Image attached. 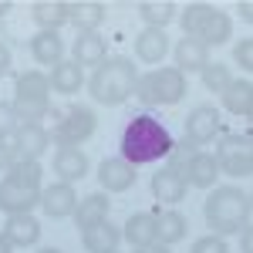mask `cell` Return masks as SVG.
<instances>
[{
    "label": "cell",
    "instance_id": "obj_38",
    "mask_svg": "<svg viewBox=\"0 0 253 253\" xmlns=\"http://www.w3.org/2000/svg\"><path fill=\"white\" fill-rule=\"evenodd\" d=\"M233 58H236V64L243 68V75L253 68V41L250 38H243L240 44H236V51H233Z\"/></svg>",
    "mask_w": 253,
    "mask_h": 253
},
{
    "label": "cell",
    "instance_id": "obj_16",
    "mask_svg": "<svg viewBox=\"0 0 253 253\" xmlns=\"http://www.w3.org/2000/svg\"><path fill=\"white\" fill-rule=\"evenodd\" d=\"M31 58L38 64H61L64 61V41H61L58 31H38L31 38Z\"/></svg>",
    "mask_w": 253,
    "mask_h": 253
},
{
    "label": "cell",
    "instance_id": "obj_3",
    "mask_svg": "<svg viewBox=\"0 0 253 253\" xmlns=\"http://www.w3.org/2000/svg\"><path fill=\"white\" fill-rule=\"evenodd\" d=\"M135 61L128 58H105V64H98L88 88H91V98L101 101V105H122L135 95Z\"/></svg>",
    "mask_w": 253,
    "mask_h": 253
},
{
    "label": "cell",
    "instance_id": "obj_22",
    "mask_svg": "<svg viewBox=\"0 0 253 253\" xmlns=\"http://www.w3.org/2000/svg\"><path fill=\"white\" fill-rule=\"evenodd\" d=\"M216 175H223V172H219V166H216V156H210V152H196V159L189 162V169H186V186L213 189Z\"/></svg>",
    "mask_w": 253,
    "mask_h": 253
},
{
    "label": "cell",
    "instance_id": "obj_39",
    "mask_svg": "<svg viewBox=\"0 0 253 253\" xmlns=\"http://www.w3.org/2000/svg\"><path fill=\"white\" fill-rule=\"evenodd\" d=\"M17 162V152L10 142H0V172H10V166Z\"/></svg>",
    "mask_w": 253,
    "mask_h": 253
},
{
    "label": "cell",
    "instance_id": "obj_36",
    "mask_svg": "<svg viewBox=\"0 0 253 253\" xmlns=\"http://www.w3.org/2000/svg\"><path fill=\"white\" fill-rule=\"evenodd\" d=\"M20 122L14 115V105L10 101H0V142H10V138L17 135Z\"/></svg>",
    "mask_w": 253,
    "mask_h": 253
},
{
    "label": "cell",
    "instance_id": "obj_37",
    "mask_svg": "<svg viewBox=\"0 0 253 253\" xmlns=\"http://www.w3.org/2000/svg\"><path fill=\"white\" fill-rule=\"evenodd\" d=\"M189 253H230V247H226L223 236L206 233V236H199V240L193 243V250H189Z\"/></svg>",
    "mask_w": 253,
    "mask_h": 253
},
{
    "label": "cell",
    "instance_id": "obj_42",
    "mask_svg": "<svg viewBox=\"0 0 253 253\" xmlns=\"http://www.w3.org/2000/svg\"><path fill=\"white\" fill-rule=\"evenodd\" d=\"M243 253H253V236H250V226H243Z\"/></svg>",
    "mask_w": 253,
    "mask_h": 253
},
{
    "label": "cell",
    "instance_id": "obj_13",
    "mask_svg": "<svg viewBox=\"0 0 253 253\" xmlns=\"http://www.w3.org/2000/svg\"><path fill=\"white\" fill-rule=\"evenodd\" d=\"M230 34H233V24H230V17H226L223 10H213L210 17L199 24V31L193 34V41H199V44L210 51V47L226 44V41H230Z\"/></svg>",
    "mask_w": 253,
    "mask_h": 253
},
{
    "label": "cell",
    "instance_id": "obj_25",
    "mask_svg": "<svg viewBox=\"0 0 253 253\" xmlns=\"http://www.w3.org/2000/svg\"><path fill=\"white\" fill-rule=\"evenodd\" d=\"M186 179L182 175H175L172 169H159L152 175V196H156L159 203H182L186 199Z\"/></svg>",
    "mask_w": 253,
    "mask_h": 253
},
{
    "label": "cell",
    "instance_id": "obj_30",
    "mask_svg": "<svg viewBox=\"0 0 253 253\" xmlns=\"http://www.w3.org/2000/svg\"><path fill=\"white\" fill-rule=\"evenodd\" d=\"M135 10H138V17L145 20L149 27L166 31V24L175 17V10H179V7H175V3H169V0H142Z\"/></svg>",
    "mask_w": 253,
    "mask_h": 253
},
{
    "label": "cell",
    "instance_id": "obj_40",
    "mask_svg": "<svg viewBox=\"0 0 253 253\" xmlns=\"http://www.w3.org/2000/svg\"><path fill=\"white\" fill-rule=\"evenodd\" d=\"M10 71V47L7 44H0V78Z\"/></svg>",
    "mask_w": 253,
    "mask_h": 253
},
{
    "label": "cell",
    "instance_id": "obj_8",
    "mask_svg": "<svg viewBox=\"0 0 253 253\" xmlns=\"http://www.w3.org/2000/svg\"><path fill=\"white\" fill-rule=\"evenodd\" d=\"M34 206H41V189L20 186V182H14V179H0V210H3L7 216L31 213Z\"/></svg>",
    "mask_w": 253,
    "mask_h": 253
},
{
    "label": "cell",
    "instance_id": "obj_5",
    "mask_svg": "<svg viewBox=\"0 0 253 253\" xmlns=\"http://www.w3.org/2000/svg\"><path fill=\"white\" fill-rule=\"evenodd\" d=\"M95 128H98V115L91 112V108L78 105V108H71V112L61 118L58 125H54L51 142H54V145H61V149H78L84 138L95 135Z\"/></svg>",
    "mask_w": 253,
    "mask_h": 253
},
{
    "label": "cell",
    "instance_id": "obj_1",
    "mask_svg": "<svg viewBox=\"0 0 253 253\" xmlns=\"http://www.w3.org/2000/svg\"><path fill=\"white\" fill-rule=\"evenodd\" d=\"M172 145L175 142H172V135H169V128H166L156 115H132L128 125H125V132H122V142H118L122 159H125L128 166L159 162V159H166L172 152Z\"/></svg>",
    "mask_w": 253,
    "mask_h": 253
},
{
    "label": "cell",
    "instance_id": "obj_35",
    "mask_svg": "<svg viewBox=\"0 0 253 253\" xmlns=\"http://www.w3.org/2000/svg\"><path fill=\"white\" fill-rule=\"evenodd\" d=\"M216 7L213 3H189V7H182V31H186V38H193L196 31H199V24L213 14Z\"/></svg>",
    "mask_w": 253,
    "mask_h": 253
},
{
    "label": "cell",
    "instance_id": "obj_46",
    "mask_svg": "<svg viewBox=\"0 0 253 253\" xmlns=\"http://www.w3.org/2000/svg\"><path fill=\"white\" fill-rule=\"evenodd\" d=\"M38 253H61V250H54V247H44V250H38Z\"/></svg>",
    "mask_w": 253,
    "mask_h": 253
},
{
    "label": "cell",
    "instance_id": "obj_34",
    "mask_svg": "<svg viewBox=\"0 0 253 253\" xmlns=\"http://www.w3.org/2000/svg\"><path fill=\"white\" fill-rule=\"evenodd\" d=\"M196 152H199V149H196L193 142H175L172 145V152H169V166H166V169H172L175 175H182V179H186V169H189V162H193L196 159Z\"/></svg>",
    "mask_w": 253,
    "mask_h": 253
},
{
    "label": "cell",
    "instance_id": "obj_17",
    "mask_svg": "<svg viewBox=\"0 0 253 253\" xmlns=\"http://www.w3.org/2000/svg\"><path fill=\"white\" fill-rule=\"evenodd\" d=\"M54 175H58L61 182L75 186L78 179L88 175V156L81 149H58V156H54Z\"/></svg>",
    "mask_w": 253,
    "mask_h": 253
},
{
    "label": "cell",
    "instance_id": "obj_47",
    "mask_svg": "<svg viewBox=\"0 0 253 253\" xmlns=\"http://www.w3.org/2000/svg\"><path fill=\"white\" fill-rule=\"evenodd\" d=\"M112 253H118V250H112Z\"/></svg>",
    "mask_w": 253,
    "mask_h": 253
},
{
    "label": "cell",
    "instance_id": "obj_32",
    "mask_svg": "<svg viewBox=\"0 0 253 253\" xmlns=\"http://www.w3.org/2000/svg\"><path fill=\"white\" fill-rule=\"evenodd\" d=\"M41 175H44V169H41L38 159H17V162L10 166L7 179H14L20 186H31V189H41Z\"/></svg>",
    "mask_w": 253,
    "mask_h": 253
},
{
    "label": "cell",
    "instance_id": "obj_28",
    "mask_svg": "<svg viewBox=\"0 0 253 253\" xmlns=\"http://www.w3.org/2000/svg\"><path fill=\"white\" fill-rule=\"evenodd\" d=\"M122 240H128L135 250H138V247L156 243V216H152V213L128 216V223H125V230H122Z\"/></svg>",
    "mask_w": 253,
    "mask_h": 253
},
{
    "label": "cell",
    "instance_id": "obj_20",
    "mask_svg": "<svg viewBox=\"0 0 253 253\" xmlns=\"http://www.w3.org/2000/svg\"><path fill=\"white\" fill-rule=\"evenodd\" d=\"M3 236L14 243V247H31L41 240V223L31 213H17V216H7L3 223Z\"/></svg>",
    "mask_w": 253,
    "mask_h": 253
},
{
    "label": "cell",
    "instance_id": "obj_9",
    "mask_svg": "<svg viewBox=\"0 0 253 253\" xmlns=\"http://www.w3.org/2000/svg\"><path fill=\"white\" fill-rule=\"evenodd\" d=\"M216 132H219V112L213 105H199L186 115V142L206 145V142L216 138Z\"/></svg>",
    "mask_w": 253,
    "mask_h": 253
},
{
    "label": "cell",
    "instance_id": "obj_45",
    "mask_svg": "<svg viewBox=\"0 0 253 253\" xmlns=\"http://www.w3.org/2000/svg\"><path fill=\"white\" fill-rule=\"evenodd\" d=\"M10 14V0H0V17H7Z\"/></svg>",
    "mask_w": 253,
    "mask_h": 253
},
{
    "label": "cell",
    "instance_id": "obj_19",
    "mask_svg": "<svg viewBox=\"0 0 253 253\" xmlns=\"http://www.w3.org/2000/svg\"><path fill=\"white\" fill-rule=\"evenodd\" d=\"M166 54H169V38H166V31L145 27L142 34H135V58L138 61H145V64H159Z\"/></svg>",
    "mask_w": 253,
    "mask_h": 253
},
{
    "label": "cell",
    "instance_id": "obj_14",
    "mask_svg": "<svg viewBox=\"0 0 253 253\" xmlns=\"http://www.w3.org/2000/svg\"><path fill=\"white\" fill-rule=\"evenodd\" d=\"M223 105H226V112H233L240 118H250L253 115V81L250 75H243V78H233L226 84V91H223Z\"/></svg>",
    "mask_w": 253,
    "mask_h": 253
},
{
    "label": "cell",
    "instance_id": "obj_33",
    "mask_svg": "<svg viewBox=\"0 0 253 253\" xmlns=\"http://www.w3.org/2000/svg\"><path fill=\"white\" fill-rule=\"evenodd\" d=\"M199 78H203V88H206V91H219V95H223V91H226V84H230V68H226V64H219V61H210V64H206V68H203V71H199Z\"/></svg>",
    "mask_w": 253,
    "mask_h": 253
},
{
    "label": "cell",
    "instance_id": "obj_18",
    "mask_svg": "<svg viewBox=\"0 0 253 253\" xmlns=\"http://www.w3.org/2000/svg\"><path fill=\"white\" fill-rule=\"evenodd\" d=\"M31 17H34V24L41 31H58L71 17V3H64V0H38L31 7Z\"/></svg>",
    "mask_w": 253,
    "mask_h": 253
},
{
    "label": "cell",
    "instance_id": "obj_29",
    "mask_svg": "<svg viewBox=\"0 0 253 253\" xmlns=\"http://www.w3.org/2000/svg\"><path fill=\"white\" fill-rule=\"evenodd\" d=\"M17 98H38V101H51V81L44 71H24L17 75V84H14Z\"/></svg>",
    "mask_w": 253,
    "mask_h": 253
},
{
    "label": "cell",
    "instance_id": "obj_15",
    "mask_svg": "<svg viewBox=\"0 0 253 253\" xmlns=\"http://www.w3.org/2000/svg\"><path fill=\"white\" fill-rule=\"evenodd\" d=\"M105 58H108V47H105V38H101L98 31L75 38V64H78L81 71H84V68L105 64Z\"/></svg>",
    "mask_w": 253,
    "mask_h": 253
},
{
    "label": "cell",
    "instance_id": "obj_7",
    "mask_svg": "<svg viewBox=\"0 0 253 253\" xmlns=\"http://www.w3.org/2000/svg\"><path fill=\"white\" fill-rule=\"evenodd\" d=\"M135 179H138L135 166H128L122 156H108V159H101V166H98V182L108 193H128L135 186Z\"/></svg>",
    "mask_w": 253,
    "mask_h": 253
},
{
    "label": "cell",
    "instance_id": "obj_27",
    "mask_svg": "<svg viewBox=\"0 0 253 253\" xmlns=\"http://www.w3.org/2000/svg\"><path fill=\"white\" fill-rule=\"evenodd\" d=\"M186 233H189V219L182 213H162L156 216V243H162V247H172V243H179V240H186Z\"/></svg>",
    "mask_w": 253,
    "mask_h": 253
},
{
    "label": "cell",
    "instance_id": "obj_12",
    "mask_svg": "<svg viewBox=\"0 0 253 253\" xmlns=\"http://www.w3.org/2000/svg\"><path fill=\"white\" fill-rule=\"evenodd\" d=\"M118 243H122V230L112 226L108 219L81 230V247L88 253H112V250H118Z\"/></svg>",
    "mask_w": 253,
    "mask_h": 253
},
{
    "label": "cell",
    "instance_id": "obj_2",
    "mask_svg": "<svg viewBox=\"0 0 253 253\" xmlns=\"http://www.w3.org/2000/svg\"><path fill=\"white\" fill-rule=\"evenodd\" d=\"M203 216H206V226L216 236L240 233L243 226H250V196L236 186H219L206 196Z\"/></svg>",
    "mask_w": 253,
    "mask_h": 253
},
{
    "label": "cell",
    "instance_id": "obj_24",
    "mask_svg": "<svg viewBox=\"0 0 253 253\" xmlns=\"http://www.w3.org/2000/svg\"><path fill=\"white\" fill-rule=\"evenodd\" d=\"M101 20H105V3H101V0H78V3H71V17H68V24H75L78 34H91V31H98Z\"/></svg>",
    "mask_w": 253,
    "mask_h": 253
},
{
    "label": "cell",
    "instance_id": "obj_31",
    "mask_svg": "<svg viewBox=\"0 0 253 253\" xmlns=\"http://www.w3.org/2000/svg\"><path fill=\"white\" fill-rule=\"evenodd\" d=\"M14 115L20 125H41V118H47L51 112V101H38V98H17L14 95Z\"/></svg>",
    "mask_w": 253,
    "mask_h": 253
},
{
    "label": "cell",
    "instance_id": "obj_23",
    "mask_svg": "<svg viewBox=\"0 0 253 253\" xmlns=\"http://www.w3.org/2000/svg\"><path fill=\"white\" fill-rule=\"evenodd\" d=\"M108 210H112V199L105 193H91L75 206V223H78L81 230H88V226H95L101 219H108Z\"/></svg>",
    "mask_w": 253,
    "mask_h": 253
},
{
    "label": "cell",
    "instance_id": "obj_43",
    "mask_svg": "<svg viewBox=\"0 0 253 253\" xmlns=\"http://www.w3.org/2000/svg\"><path fill=\"white\" fill-rule=\"evenodd\" d=\"M0 253H14V243H10L3 233H0Z\"/></svg>",
    "mask_w": 253,
    "mask_h": 253
},
{
    "label": "cell",
    "instance_id": "obj_6",
    "mask_svg": "<svg viewBox=\"0 0 253 253\" xmlns=\"http://www.w3.org/2000/svg\"><path fill=\"white\" fill-rule=\"evenodd\" d=\"M216 166L219 172L233 175V179H247L253 172V149L250 135H226L216 149Z\"/></svg>",
    "mask_w": 253,
    "mask_h": 253
},
{
    "label": "cell",
    "instance_id": "obj_4",
    "mask_svg": "<svg viewBox=\"0 0 253 253\" xmlns=\"http://www.w3.org/2000/svg\"><path fill=\"white\" fill-rule=\"evenodd\" d=\"M189 91L186 75L175 71V68H156L149 75H138L135 81V95L145 105H179Z\"/></svg>",
    "mask_w": 253,
    "mask_h": 253
},
{
    "label": "cell",
    "instance_id": "obj_44",
    "mask_svg": "<svg viewBox=\"0 0 253 253\" xmlns=\"http://www.w3.org/2000/svg\"><path fill=\"white\" fill-rule=\"evenodd\" d=\"M236 10H240V14H243V20H250V17H253V3H240V7H236Z\"/></svg>",
    "mask_w": 253,
    "mask_h": 253
},
{
    "label": "cell",
    "instance_id": "obj_26",
    "mask_svg": "<svg viewBox=\"0 0 253 253\" xmlns=\"http://www.w3.org/2000/svg\"><path fill=\"white\" fill-rule=\"evenodd\" d=\"M47 81H51V91H58V95H75V91H81V84H84V71H81L75 61H61V64L51 68Z\"/></svg>",
    "mask_w": 253,
    "mask_h": 253
},
{
    "label": "cell",
    "instance_id": "obj_11",
    "mask_svg": "<svg viewBox=\"0 0 253 253\" xmlns=\"http://www.w3.org/2000/svg\"><path fill=\"white\" fill-rule=\"evenodd\" d=\"M10 145H14L17 159H41L51 145V132L44 125H20L17 135L10 138Z\"/></svg>",
    "mask_w": 253,
    "mask_h": 253
},
{
    "label": "cell",
    "instance_id": "obj_10",
    "mask_svg": "<svg viewBox=\"0 0 253 253\" xmlns=\"http://www.w3.org/2000/svg\"><path fill=\"white\" fill-rule=\"evenodd\" d=\"M41 206L51 219H64V216H75V206H78V193L75 186L68 182H54L47 189H41Z\"/></svg>",
    "mask_w": 253,
    "mask_h": 253
},
{
    "label": "cell",
    "instance_id": "obj_41",
    "mask_svg": "<svg viewBox=\"0 0 253 253\" xmlns=\"http://www.w3.org/2000/svg\"><path fill=\"white\" fill-rule=\"evenodd\" d=\"M135 253H172L169 247H162V243H149V247H138Z\"/></svg>",
    "mask_w": 253,
    "mask_h": 253
},
{
    "label": "cell",
    "instance_id": "obj_21",
    "mask_svg": "<svg viewBox=\"0 0 253 253\" xmlns=\"http://www.w3.org/2000/svg\"><path fill=\"white\" fill-rule=\"evenodd\" d=\"M206 64H210V51H206L199 41L182 38L175 44V64H172L175 71H182V75L189 71V75H193V71H203Z\"/></svg>",
    "mask_w": 253,
    "mask_h": 253
}]
</instances>
